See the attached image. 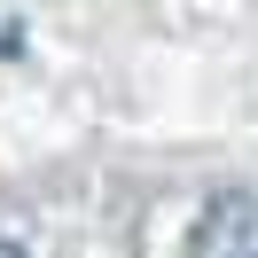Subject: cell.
<instances>
[{
	"instance_id": "obj_1",
	"label": "cell",
	"mask_w": 258,
	"mask_h": 258,
	"mask_svg": "<svg viewBox=\"0 0 258 258\" xmlns=\"http://www.w3.org/2000/svg\"><path fill=\"white\" fill-rule=\"evenodd\" d=\"M196 258H258V196H211L204 227H196Z\"/></svg>"
},
{
	"instance_id": "obj_2",
	"label": "cell",
	"mask_w": 258,
	"mask_h": 258,
	"mask_svg": "<svg viewBox=\"0 0 258 258\" xmlns=\"http://www.w3.org/2000/svg\"><path fill=\"white\" fill-rule=\"evenodd\" d=\"M0 258H24V250H16V242H8V235H0Z\"/></svg>"
}]
</instances>
